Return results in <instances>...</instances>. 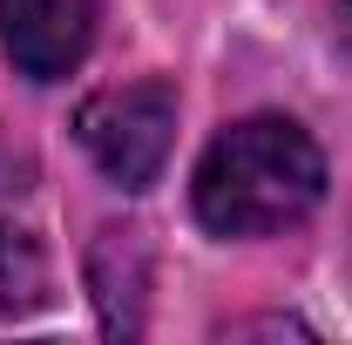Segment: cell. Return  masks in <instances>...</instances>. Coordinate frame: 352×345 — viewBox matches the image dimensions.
<instances>
[{
  "label": "cell",
  "mask_w": 352,
  "mask_h": 345,
  "mask_svg": "<svg viewBox=\"0 0 352 345\" xmlns=\"http://www.w3.org/2000/svg\"><path fill=\"white\" fill-rule=\"evenodd\" d=\"M190 203L210 237H278L325 203V149L292 115H244L204 149Z\"/></svg>",
  "instance_id": "6da1fadb"
},
{
  "label": "cell",
  "mask_w": 352,
  "mask_h": 345,
  "mask_svg": "<svg viewBox=\"0 0 352 345\" xmlns=\"http://www.w3.org/2000/svg\"><path fill=\"white\" fill-rule=\"evenodd\" d=\"M75 135L95 170L122 190H149L176 149V88L170 82H122L75 109Z\"/></svg>",
  "instance_id": "7a4b0ae2"
},
{
  "label": "cell",
  "mask_w": 352,
  "mask_h": 345,
  "mask_svg": "<svg viewBox=\"0 0 352 345\" xmlns=\"http://www.w3.org/2000/svg\"><path fill=\"white\" fill-rule=\"evenodd\" d=\"M102 0H0V47L28 82L75 75L95 47Z\"/></svg>",
  "instance_id": "3957f363"
},
{
  "label": "cell",
  "mask_w": 352,
  "mask_h": 345,
  "mask_svg": "<svg viewBox=\"0 0 352 345\" xmlns=\"http://www.w3.org/2000/svg\"><path fill=\"white\" fill-rule=\"evenodd\" d=\"M41 291H47V258H41V244H34L21 223H0V318H7V311L41 304Z\"/></svg>",
  "instance_id": "277c9868"
},
{
  "label": "cell",
  "mask_w": 352,
  "mask_h": 345,
  "mask_svg": "<svg viewBox=\"0 0 352 345\" xmlns=\"http://www.w3.org/2000/svg\"><path fill=\"white\" fill-rule=\"evenodd\" d=\"M332 34H339V47L352 54V0H339V7H332Z\"/></svg>",
  "instance_id": "5b68a950"
}]
</instances>
